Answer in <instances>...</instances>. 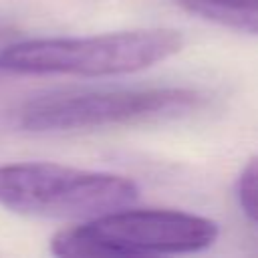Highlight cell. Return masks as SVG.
<instances>
[{
  "mask_svg": "<svg viewBox=\"0 0 258 258\" xmlns=\"http://www.w3.org/2000/svg\"><path fill=\"white\" fill-rule=\"evenodd\" d=\"M183 46L171 28H139L77 38H32L0 46V71L18 75L109 77L149 69Z\"/></svg>",
  "mask_w": 258,
  "mask_h": 258,
  "instance_id": "obj_1",
  "label": "cell"
},
{
  "mask_svg": "<svg viewBox=\"0 0 258 258\" xmlns=\"http://www.w3.org/2000/svg\"><path fill=\"white\" fill-rule=\"evenodd\" d=\"M218 224L179 210L121 208L56 232L50 252L67 258H123L183 254L210 248Z\"/></svg>",
  "mask_w": 258,
  "mask_h": 258,
  "instance_id": "obj_2",
  "label": "cell"
},
{
  "mask_svg": "<svg viewBox=\"0 0 258 258\" xmlns=\"http://www.w3.org/2000/svg\"><path fill=\"white\" fill-rule=\"evenodd\" d=\"M139 198L133 179L46 161L0 165V204L36 218L89 220L131 206Z\"/></svg>",
  "mask_w": 258,
  "mask_h": 258,
  "instance_id": "obj_3",
  "label": "cell"
},
{
  "mask_svg": "<svg viewBox=\"0 0 258 258\" xmlns=\"http://www.w3.org/2000/svg\"><path fill=\"white\" fill-rule=\"evenodd\" d=\"M202 105L204 95L183 87L58 93L28 101L18 113V125L26 131L95 129L173 119Z\"/></svg>",
  "mask_w": 258,
  "mask_h": 258,
  "instance_id": "obj_4",
  "label": "cell"
},
{
  "mask_svg": "<svg viewBox=\"0 0 258 258\" xmlns=\"http://www.w3.org/2000/svg\"><path fill=\"white\" fill-rule=\"evenodd\" d=\"M181 10L240 32L258 36V0H173Z\"/></svg>",
  "mask_w": 258,
  "mask_h": 258,
  "instance_id": "obj_5",
  "label": "cell"
},
{
  "mask_svg": "<svg viewBox=\"0 0 258 258\" xmlns=\"http://www.w3.org/2000/svg\"><path fill=\"white\" fill-rule=\"evenodd\" d=\"M236 198L242 212L258 224V155L252 157L238 175Z\"/></svg>",
  "mask_w": 258,
  "mask_h": 258,
  "instance_id": "obj_6",
  "label": "cell"
}]
</instances>
